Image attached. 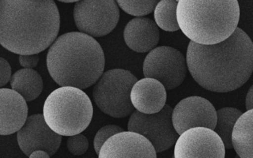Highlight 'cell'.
<instances>
[{
	"label": "cell",
	"instance_id": "obj_1",
	"mask_svg": "<svg viewBox=\"0 0 253 158\" xmlns=\"http://www.w3.org/2000/svg\"><path fill=\"white\" fill-rule=\"evenodd\" d=\"M188 70L204 89L217 93L235 91L253 72V42L238 28L226 40L204 45L190 41L186 51Z\"/></svg>",
	"mask_w": 253,
	"mask_h": 158
},
{
	"label": "cell",
	"instance_id": "obj_22",
	"mask_svg": "<svg viewBox=\"0 0 253 158\" xmlns=\"http://www.w3.org/2000/svg\"><path fill=\"white\" fill-rule=\"evenodd\" d=\"M124 131V128L119 125H107L100 128L94 139V148L97 155L100 153V149L105 143L112 136L118 133Z\"/></svg>",
	"mask_w": 253,
	"mask_h": 158
},
{
	"label": "cell",
	"instance_id": "obj_17",
	"mask_svg": "<svg viewBox=\"0 0 253 158\" xmlns=\"http://www.w3.org/2000/svg\"><path fill=\"white\" fill-rule=\"evenodd\" d=\"M232 145L241 158H253V109L238 118L232 131Z\"/></svg>",
	"mask_w": 253,
	"mask_h": 158
},
{
	"label": "cell",
	"instance_id": "obj_24",
	"mask_svg": "<svg viewBox=\"0 0 253 158\" xmlns=\"http://www.w3.org/2000/svg\"><path fill=\"white\" fill-rule=\"evenodd\" d=\"M11 79V68L8 62L4 58L0 59V87L3 88Z\"/></svg>",
	"mask_w": 253,
	"mask_h": 158
},
{
	"label": "cell",
	"instance_id": "obj_20",
	"mask_svg": "<svg viewBox=\"0 0 253 158\" xmlns=\"http://www.w3.org/2000/svg\"><path fill=\"white\" fill-rule=\"evenodd\" d=\"M177 0H161L154 11L157 26L165 32H177L180 29L177 18Z\"/></svg>",
	"mask_w": 253,
	"mask_h": 158
},
{
	"label": "cell",
	"instance_id": "obj_3",
	"mask_svg": "<svg viewBox=\"0 0 253 158\" xmlns=\"http://www.w3.org/2000/svg\"><path fill=\"white\" fill-rule=\"evenodd\" d=\"M46 65L49 75L58 85L86 89L103 75L104 52L92 37L69 32L59 37L51 45Z\"/></svg>",
	"mask_w": 253,
	"mask_h": 158
},
{
	"label": "cell",
	"instance_id": "obj_13",
	"mask_svg": "<svg viewBox=\"0 0 253 158\" xmlns=\"http://www.w3.org/2000/svg\"><path fill=\"white\" fill-rule=\"evenodd\" d=\"M99 158H156L152 143L135 131H122L112 136L102 146Z\"/></svg>",
	"mask_w": 253,
	"mask_h": 158
},
{
	"label": "cell",
	"instance_id": "obj_14",
	"mask_svg": "<svg viewBox=\"0 0 253 158\" xmlns=\"http://www.w3.org/2000/svg\"><path fill=\"white\" fill-rule=\"evenodd\" d=\"M24 97L10 88H0V134L10 135L21 129L27 121V103Z\"/></svg>",
	"mask_w": 253,
	"mask_h": 158
},
{
	"label": "cell",
	"instance_id": "obj_7",
	"mask_svg": "<svg viewBox=\"0 0 253 158\" xmlns=\"http://www.w3.org/2000/svg\"><path fill=\"white\" fill-rule=\"evenodd\" d=\"M74 19L81 33L100 38L116 28L120 10L115 0H82L75 4Z\"/></svg>",
	"mask_w": 253,
	"mask_h": 158
},
{
	"label": "cell",
	"instance_id": "obj_5",
	"mask_svg": "<svg viewBox=\"0 0 253 158\" xmlns=\"http://www.w3.org/2000/svg\"><path fill=\"white\" fill-rule=\"evenodd\" d=\"M45 122L62 136L81 134L88 128L93 117L89 97L80 88L63 86L51 93L43 106Z\"/></svg>",
	"mask_w": 253,
	"mask_h": 158
},
{
	"label": "cell",
	"instance_id": "obj_15",
	"mask_svg": "<svg viewBox=\"0 0 253 158\" xmlns=\"http://www.w3.org/2000/svg\"><path fill=\"white\" fill-rule=\"evenodd\" d=\"M167 89L158 79L143 78L137 81L131 91L133 106L143 114L158 113L167 103Z\"/></svg>",
	"mask_w": 253,
	"mask_h": 158
},
{
	"label": "cell",
	"instance_id": "obj_4",
	"mask_svg": "<svg viewBox=\"0 0 253 158\" xmlns=\"http://www.w3.org/2000/svg\"><path fill=\"white\" fill-rule=\"evenodd\" d=\"M239 3L237 0H179L177 18L180 29L200 45L220 43L238 29Z\"/></svg>",
	"mask_w": 253,
	"mask_h": 158
},
{
	"label": "cell",
	"instance_id": "obj_23",
	"mask_svg": "<svg viewBox=\"0 0 253 158\" xmlns=\"http://www.w3.org/2000/svg\"><path fill=\"white\" fill-rule=\"evenodd\" d=\"M88 140L85 136L82 134L69 136L67 141V147L69 152L72 155H83L88 149Z\"/></svg>",
	"mask_w": 253,
	"mask_h": 158
},
{
	"label": "cell",
	"instance_id": "obj_27",
	"mask_svg": "<svg viewBox=\"0 0 253 158\" xmlns=\"http://www.w3.org/2000/svg\"><path fill=\"white\" fill-rule=\"evenodd\" d=\"M29 158H51L48 152H45L44 150H36L35 152H32L30 156L29 157Z\"/></svg>",
	"mask_w": 253,
	"mask_h": 158
},
{
	"label": "cell",
	"instance_id": "obj_10",
	"mask_svg": "<svg viewBox=\"0 0 253 158\" xmlns=\"http://www.w3.org/2000/svg\"><path fill=\"white\" fill-rule=\"evenodd\" d=\"M226 148L221 137L207 127L189 128L179 136L174 149L175 158H224Z\"/></svg>",
	"mask_w": 253,
	"mask_h": 158
},
{
	"label": "cell",
	"instance_id": "obj_9",
	"mask_svg": "<svg viewBox=\"0 0 253 158\" xmlns=\"http://www.w3.org/2000/svg\"><path fill=\"white\" fill-rule=\"evenodd\" d=\"M172 112L169 105H166L161 112L151 115L134 111L128 119V131L146 137L157 153L167 151L175 144L180 136L173 125Z\"/></svg>",
	"mask_w": 253,
	"mask_h": 158
},
{
	"label": "cell",
	"instance_id": "obj_19",
	"mask_svg": "<svg viewBox=\"0 0 253 158\" xmlns=\"http://www.w3.org/2000/svg\"><path fill=\"white\" fill-rule=\"evenodd\" d=\"M243 115L239 109L226 107L217 111V124L214 131L221 137L226 149H233L232 131L238 118Z\"/></svg>",
	"mask_w": 253,
	"mask_h": 158
},
{
	"label": "cell",
	"instance_id": "obj_8",
	"mask_svg": "<svg viewBox=\"0 0 253 158\" xmlns=\"http://www.w3.org/2000/svg\"><path fill=\"white\" fill-rule=\"evenodd\" d=\"M186 58L178 50L169 46L157 47L143 62V75L158 79L167 91L180 86L187 73Z\"/></svg>",
	"mask_w": 253,
	"mask_h": 158
},
{
	"label": "cell",
	"instance_id": "obj_16",
	"mask_svg": "<svg viewBox=\"0 0 253 158\" xmlns=\"http://www.w3.org/2000/svg\"><path fill=\"white\" fill-rule=\"evenodd\" d=\"M124 38L127 46L132 51L150 52L159 42V29L154 20L136 17L127 23L124 31Z\"/></svg>",
	"mask_w": 253,
	"mask_h": 158
},
{
	"label": "cell",
	"instance_id": "obj_6",
	"mask_svg": "<svg viewBox=\"0 0 253 158\" xmlns=\"http://www.w3.org/2000/svg\"><path fill=\"white\" fill-rule=\"evenodd\" d=\"M137 78L128 70L115 69L103 73L93 88L97 107L114 118H124L134 112L131 91Z\"/></svg>",
	"mask_w": 253,
	"mask_h": 158
},
{
	"label": "cell",
	"instance_id": "obj_18",
	"mask_svg": "<svg viewBox=\"0 0 253 158\" xmlns=\"http://www.w3.org/2000/svg\"><path fill=\"white\" fill-rule=\"evenodd\" d=\"M13 90L21 94L27 102L38 98L43 90L42 77L33 69H23L16 72L10 80Z\"/></svg>",
	"mask_w": 253,
	"mask_h": 158
},
{
	"label": "cell",
	"instance_id": "obj_25",
	"mask_svg": "<svg viewBox=\"0 0 253 158\" xmlns=\"http://www.w3.org/2000/svg\"><path fill=\"white\" fill-rule=\"evenodd\" d=\"M40 57L37 54L33 55H20L19 61L20 66L25 69H33L38 66L39 63Z\"/></svg>",
	"mask_w": 253,
	"mask_h": 158
},
{
	"label": "cell",
	"instance_id": "obj_21",
	"mask_svg": "<svg viewBox=\"0 0 253 158\" xmlns=\"http://www.w3.org/2000/svg\"><path fill=\"white\" fill-rule=\"evenodd\" d=\"M160 1L157 0H118L117 3L127 14L137 17H143L155 11Z\"/></svg>",
	"mask_w": 253,
	"mask_h": 158
},
{
	"label": "cell",
	"instance_id": "obj_28",
	"mask_svg": "<svg viewBox=\"0 0 253 158\" xmlns=\"http://www.w3.org/2000/svg\"><path fill=\"white\" fill-rule=\"evenodd\" d=\"M60 2H64V3H72V2H78V1H77V0H69V1H67V0H61V1H60Z\"/></svg>",
	"mask_w": 253,
	"mask_h": 158
},
{
	"label": "cell",
	"instance_id": "obj_26",
	"mask_svg": "<svg viewBox=\"0 0 253 158\" xmlns=\"http://www.w3.org/2000/svg\"><path fill=\"white\" fill-rule=\"evenodd\" d=\"M246 109L247 110L253 109V85L250 87L246 97Z\"/></svg>",
	"mask_w": 253,
	"mask_h": 158
},
{
	"label": "cell",
	"instance_id": "obj_2",
	"mask_svg": "<svg viewBox=\"0 0 253 158\" xmlns=\"http://www.w3.org/2000/svg\"><path fill=\"white\" fill-rule=\"evenodd\" d=\"M60 16L53 0H1L0 43L20 55L45 51L55 42Z\"/></svg>",
	"mask_w": 253,
	"mask_h": 158
},
{
	"label": "cell",
	"instance_id": "obj_12",
	"mask_svg": "<svg viewBox=\"0 0 253 158\" xmlns=\"http://www.w3.org/2000/svg\"><path fill=\"white\" fill-rule=\"evenodd\" d=\"M17 137L20 149L28 157L40 149L52 157L62 143V135L50 128L42 114L29 117L25 125L17 131Z\"/></svg>",
	"mask_w": 253,
	"mask_h": 158
},
{
	"label": "cell",
	"instance_id": "obj_11",
	"mask_svg": "<svg viewBox=\"0 0 253 158\" xmlns=\"http://www.w3.org/2000/svg\"><path fill=\"white\" fill-rule=\"evenodd\" d=\"M172 122L179 135L195 127H207L214 130L217 111L212 103L204 97H188L180 100L173 109Z\"/></svg>",
	"mask_w": 253,
	"mask_h": 158
}]
</instances>
